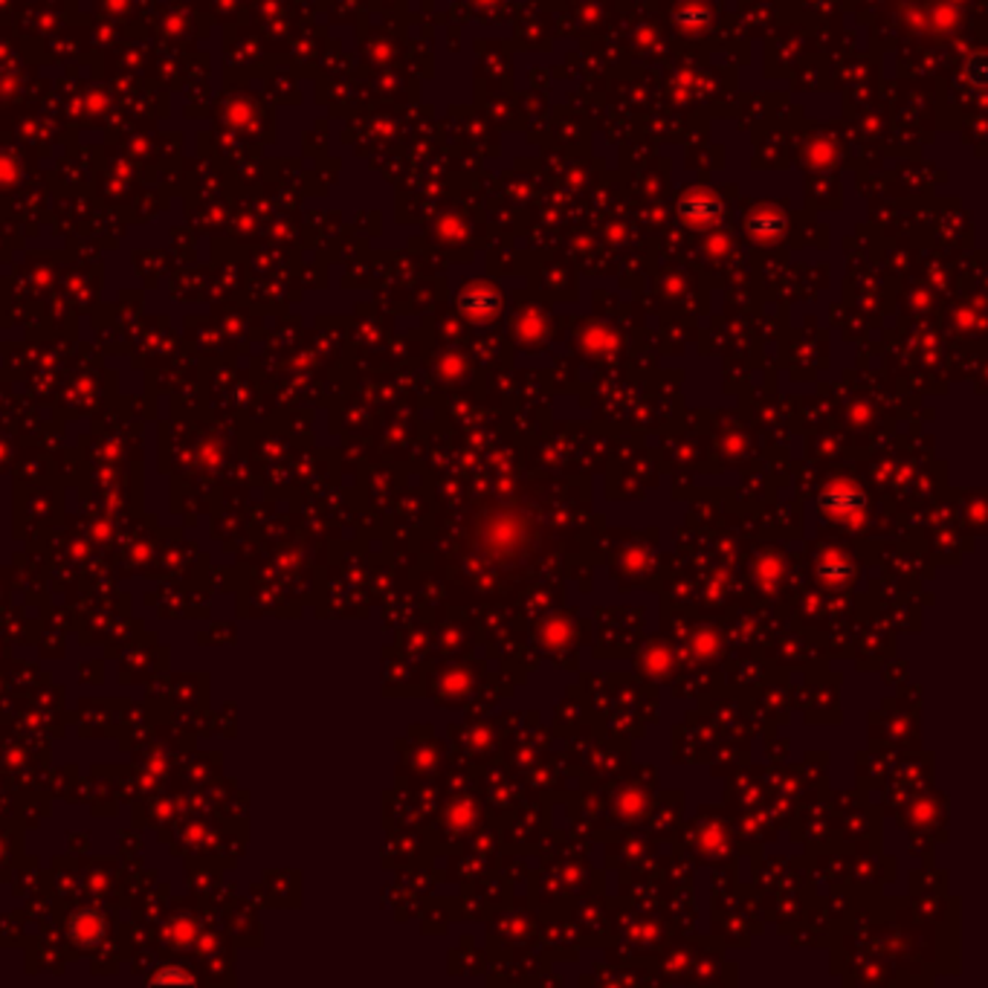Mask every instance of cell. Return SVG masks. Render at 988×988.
<instances>
[{"label":"cell","mask_w":988,"mask_h":988,"mask_svg":"<svg viewBox=\"0 0 988 988\" xmlns=\"http://www.w3.org/2000/svg\"><path fill=\"white\" fill-rule=\"evenodd\" d=\"M151 986H186V983H194L192 974L186 972H177V968H162L160 974H154Z\"/></svg>","instance_id":"1"}]
</instances>
